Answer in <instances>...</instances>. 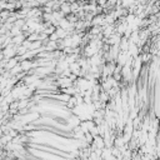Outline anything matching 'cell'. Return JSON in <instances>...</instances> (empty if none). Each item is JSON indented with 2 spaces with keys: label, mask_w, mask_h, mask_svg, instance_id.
Segmentation results:
<instances>
[{
  "label": "cell",
  "mask_w": 160,
  "mask_h": 160,
  "mask_svg": "<svg viewBox=\"0 0 160 160\" xmlns=\"http://www.w3.org/2000/svg\"><path fill=\"white\" fill-rule=\"evenodd\" d=\"M30 66H31V63L28 61V60H24V61H21V69L23 70H28Z\"/></svg>",
  "instance_id": "6da1fadb"
},
{
  "label": "cell",
  "mask_w": 160,
  "mask_h": 160,
  "mask_svg": "<svg viewBox=\"0 0 160 160\" xmlns=\"http://www.w3.org/2000/svg\"><path fill=\"white\" fill-rule=\"evenodd\" d=\"M15 65H16V60H15V59H11V61H9L6 66H8V69H13Z\"/></svg>",
  "instance_id": "7a4b0ae2"
}]
</instances>
